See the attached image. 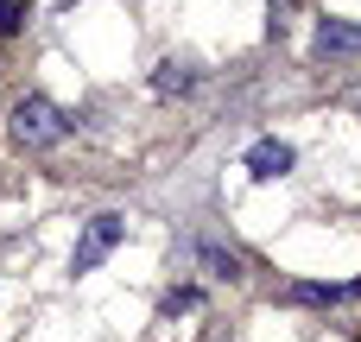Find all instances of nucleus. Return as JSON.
Returning <instances> with one entry per match:
<instances>
[{
  "label": "nucleus",
  "instance_id": "nucleus-9",
  "mask_svg": "<svg viewBox=\"0 0 361 342\" xmlns=\"http://www.w3.org/2000/svg\"><path fill=\"white\" fill-rule=\"evenodd\" d=\"M159 311H165V317H178V311H197V292H190V286H184V292H165V305H159Z\"/></svg>",
  "mask_w": 361,
  "mask_h": 342
},
{
  "label": "nucleus",
  "instance_id": "nucleus-1",
  "mask_svg": "<svg viewBox=\"0 0 361 342\" xmlns=\"http://www.w3.org/2000/svg\"><path fill=\"white\" fill-rule=\"evenodd\" d=\"M13 140L25 146V152H44V146H57L63 133H70V121H63V108L57 102H44V95H19L13 102Z\"/></svg>",
  "mask_w": 361,
  "mask_h": 342
},
{
  "label": "nucleus",
  "instance_id": "nucleus-2",
  "mask_svg": "<svg viewBox=\"0 0 361 342\" xmlns=\"http://www.w3.org/2000/svg\"><path fill=\"white\" fill-rule=\"evenodd\" d=\"M127 241V216H114V209H102V216H89L82 222V235H76V254H70V273H95L114 248Z\"/></svg>",
  "mask_w": 361,
  "mask_h": 342
},
{
  "label": "nucleus",
  "instance_id": "nucleus-6",
  "mask_svg": "<svg viewBox=\"0 0 361 342\" xmlns=\"http://www.w3.org/2000/svg\"><path fill=\"white\" fill-rule=\"evenodd\" d=\"M190 89H197V70H190V63L165 57V63L152 70V95H190Z\"/></svg>",
  "mask_w": 361,
  "mask_h": 342
},
{
  "label": "nucleus",
  "instance_id": "nucleus-8",
  "mask_svg": "<svg viewBox=\"0 0 361 342\" xmlns=\"http://www.w3.org/2000/svg\"><path fill=\"white\" fill-rule=\"evenodd\" d=\"M25 19H32V6H25V0H0V38H13Z\"/></svg>",
  "mask_w": 361,
  "mask_h": 342
},
{
  "label": "nucleus",
  "instance_id": "nucleus-3",
  "mask_svg": "<svg viewBox=\"0 0 361 342\" xmlns=\"http://www.w3.org/2000/svg\"><path fill=\"white\" fill-rule=\"evenodd\" d=\"M241 165H247V178H254V184H279V178L298 165V152H292L286 140H273V133H267V140H254V146H247V159H241Z\"/></svg>",
  "mask_w": 361,
  "mask_h": 342
},
{
  "label": "nucleus",
  "instance_id": "nucleus-7",
  "mask_svg": "<svg viewBox=\"0 0 361 342\" xmlns=\"http://www.w3.org/2000/svg\"><path fill=\"white\" fill-rule=\"evenodd\" d=\"M197 254H203L209 279H222V286H235V279H241V254H222V248H197Z\"/></svg>",
  "mask_w": 361,
  "mask_h": 342
},
{
  "label": "nucleus",
  "instance_id": "nucleus-4",
  "mask_svg": "<svg viewBox=\"0 0 361 342\" xmlns=\"http://www.w3.org/2000/svg\"><path fill=\"white\" fill-rule=\"evenodd\" d=\"M311 44H317V57H355L361 51V25L355 19H324Z\"/></svg>",
  "mask_w": 361,
  "mask_h": 342
},
{
  "label": "nucleus",
  "instance_id": "nucleus-5",
  "mask_svg": "<svg viewBox=\"0 0 361 342\" xmlns=\"http://www.w3.org/2000/svg\"><path fill=\"white\" fill-rule=\"evenodd\" d=\"M286 298H292V305H343V298H361V279H343V286H317V279H305V286H292Z\"/></svg>",
  "mask_w": 361,
  "mask_h": 342
}]
</instances>
